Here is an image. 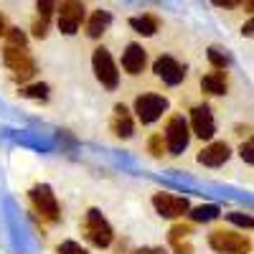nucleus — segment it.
<instances>
[{
  "instance_id": "nucleus-1",
  "label": "nucleus",
  "mask_w": 254,
  "mask_h": 254,
  "mask_svg": "<svg viewBox=\"0 0 254 254\" xmlns=\"http://www.w3.org/2000/svg\"><path fill=\"white\" fill-rule=\"evenodd\" d=\"M84 237H87L89 244L104 249V247H110V244H112L115 231H112L110 221L104 219L97 208H89V211H87V219H84Z\"/></svg>"
},
{
  "instance_id": "nucleus-2",
  "label": "nucleus",
  "mask_w": 254,
  "mask_h": 254,
  "mask_svg": "<svg viewBox=\"0 0 254 254\" xmlns=\"http://www.w3.org/2000/svg\"><path fill=\"white\" fill-rule=\"evenodd\" d=\"M92 66H94V76L97 81L102 84L104 89H117V84H120V71L115 66V61H112V54L110 49H94L92 54Z\"/></svg>"
},
{
  "instance_id": "nucleus-3",
  "label": "nucleus",
  "mask_w": 254,
  "mask_h": 254,
  "mask_svg": "<svg viewBox=\"0 0 254 254\" xmlns=\"http://www.w3.org/2000/svg\"><path fill=\"white\" fill-rule=\"evenodd\" d=\"M208 244H211V249L219 252V254H247L252 249L249 237L234 234V231H224V229L211 231V234H208Z\"/></svg>"
},
{
  "instance_id": "nucleus-4",
  "label": "nucleus",
  "mask_w": 254,
  "mask_h": 254,
  "mask_svg": "<svg viewBox=\"0 0 254 254\" xmlns=\"http://www.w3.org/2000/svg\"><path fill=\"white\" fill-rule=\"evenodd\" d=\"M188 140H190V130H188V122L181 117V115H173L165 125V150L171 155H181L186 147H188Z\"/></svg>"
},
{
  "instance_id": "nucleus-5",
  "label": "nucleus",
  "mask_w": 254,
  "mask_h": 254,
  "mask_svg": "<svg viewBox=\"0 0 254 254\" xmlns=\"http://www.w3.org/2000/svg\"><path fill=\"white\" fill-rule=\"evenodd\" d=\"M135 112H137V120L142 125H153L155 120L163 117V112H168V99L160 94H153V92L140 94L135 99Z\"/></svg>"
},
{
  "instance_id": "nucleus-6",
  "label": "nucleus",
  "mask_w": 254,
  "mask_h": 254,
  "mask_svg": "<svg viewBox=\"0 0 254 254\" xmlns=\"http://www.w3.org/2000/svg\"><path fill=\"white\" fill-rule=\"evenodd\" d=\"M3 61H5V66L13 71V76H15L18 81L31 79V76L36 74V61L31 59V54H28L26 49H10V46H5Z\"/></svg>"
},
{
  "instance_id": "nucleus-7",
  "label": "nucleus",
  "mask_w": 254,
  "mask_h": 254,
  "mask_svg": "<svg viewBox=\"0 0 254 254\" xmlns=\"http://www.w3.org/2000/svg\"><path fill=\"white\" fill-rule=\"evenodd\" d=\"M56 10H59V31L64 36H74L81 26L84 15H87L84 3H76V0H66V3L56 5Z\"/></svg>"
},
{
  "instance_id": "nucleus-8",
  "label": "nucleus",
  "mask_w": 254,
  "mask_h": 254,
  "mask_svg": "<svg viewBox=\"0 0 254 254\" xmlns=\"http://www.w3.org/2000/svg\"><path fill=\"white\" fill-rule=\"evenodd\" d=\"M28 196H31V203H33V208H36V214H41V216L49 219V221H59V201H56V196H54L51 186L41 183V186L31 188Z\"/></svg>"
},
{
  "instance_id": "nucleus-9",
  "label": "nucleus",
  "mask_w": 254,
  "mask_h": 254,
  "mask_svg": "<svg viewBox=\"0 0 254 254\" xmlns=\"http://www.w3.org/2000/svg\"><path fill=\"white\" fill-rule=\"evenodd\" d=\"M153 206H155V211L163 219H178V216H186L190 211L188 198L173 196V193H155L153 196Z\"/></svg>"
},
{
  "instance_id": "nucleus-10",
  "label": "nucleus",
  "mask_w": 254,
  "mask_h": 254,
  "mask_svg": "<svg viewBox=\"0 0 254 254\" xmlns=\"http://www.w3.org/2000/svg\"><path fill=\"white\" fill-rule=\"evenodd\" d=\"M188 130L193 132L196 137H201V140H211V137H214L216 122H214V115H211V110L206 107V104L190 110V125H188Z\"/></svg>"
},
{
  "instance_id": "nucleus-11",
  "label": "nucleus",
  "mask_w": 254,
  "mask_h": 254,
  "mask_svg": "<svg viewBox=\"0 0 254 254\" xmlns=\"http://www.w3.org/2000/svg\"><path fill=\"white\" fill-rule=\"evenodd\" d=\"M153 71H155L158 79H163L165 84H171V87H176V84H181L186 79V69L173 56H158L155 64H153Z\"/></svg>"
},
{
  "instance_id": "nucleus-12",
  "label": "nucleus",
  "mask_w": 254,
  "mask_h": 254,
  "mask_svg": "<svg viewBox=\"0 0 254 254\" xmlns=\"http://www.w3.org/2000/svg\"><path fill=\"white\" fill-rule=\"evenodd\" d=\"M229 158H231V147H229L224 140L208 142L203 150L198 153V163H201V165H208V168H219V165H224Z\"/></svg>"
},
{
  "instance_id": "nucleus-13",
  "label": "nucleus",
  "mask_w": 254,
  "mask_h": 254,
  "mask_svg": "<svg viewBox=\"0 0 254 254\" xmlns=\"http://www.w3.org/2000/svg\"><path fill=\"white\" fill-rule=\"evenodd\" d=\"M145 64H147V54L140 44H127L125 54H122V69L130 74V76H137L142 74L145 69Z\"/></svg>"
},
{
  "instance_id": "nucleus-14",
  "label": "nucleus",
  "mask_w": 254,
  "mask_h": 254,
  "mask_svg": "<svg viewBox=\"0 0 254 254\" xmlns=\"http://www.w3.org/2000/svg\"><path fill=\"white\" fill-rule=\"evenodd\" d=\"M112 130H115V135H117V137H122V140H127V137H132V132H135V125H132L130 110H127L125 104H115Z\"/></svg>"
},
{
  "instance_id": "nucleus-15",
  "label": "nucleus",
  "mask_w": 254,
  "mask_h": 254,
  "mask_svg": "<svg viewBox=\"0 0 254 254\" xmlns=\"http://www.w3.org/2000/svg\"><path fill=\"white\" fill-rule=\"evenodd\" d=\"M110 23H112V15H110V10H94L92 15H89V20H87V36L89 38H102V33L110 28Z\"/></svg>"
},
{
  "instance_id": "nucleus-16",
  "label": "nucleus",
  "mask_w": 254,
  "mask_h": 254,
  "mask_svg": "<svg viewBox=\"0 0 254 254\" xmlns=\"http://www.w3.org/2000/svg\"><path fill=\"white\" fill-rule=\"evenodd\" d=\"M201 89L208 92V94H226L229 89V79H226V71H211L201 79Z\"/></svg>"
},
{
  "instance_id": "nucleus-17",
  "label": "nucleus",
  "mask_w": 254,
  "mask_h": 254,
  "mask_svg": "<svg viewBox=\"0 0 254 254\" xmlns=\"http://www.w3.org/2000/svg\"><path fill=\"white\" fill-rule=\"evenodd\" d=\"M190 219H193L196 224H206V221H214L221 216V208L216 203H206V206H196V208H190L188 211Z\"/></svg>"
},
{
  "instance_id": "nucleus-18",
  "label": "nucleus",
  "mask_w": 254,
  "mask_h": 254,
  "mask_svg": "<svg viewBox=\"0 0 254 254\" xmlns=\"http://www.w3.org/2000/svg\"><path fill=\"white\" fill-rule=\"evenodd\" d=\"M130 26L137 31V33H142V36H155V31H158V18L155 15H135V18H130Z\"/></svg>"
},
{
  "instance_id": "nucleus-19",
  "label": "nucleus",
  "mask_w": 254,
  "mask_h": 254,
  "mask_svg": "<svg viewBox=\"0 0 254 254\" xmlns=\"http://www.w3.org/2000/svg\"><path fill=\"white\" fill-rule=\"evenodd\" d=\"M5 38H8V46L10 49H26V44H28V36L20 31V28H8L5 31Z\"/></svg>"
},
{
  "instance_id": "nucleus-20",
  "label": "nucleus",
  "mask_w": 254,
  "mask_h": 254,
  "mask_svg": "<svg viewBox=\"0 0 254 254\" xmlns=\"http://www.w3.org/2000/svg\"><path fill=\"white\" fill-rule=\"evenodd\" d=\"M23 97H31V99H49V84H31V87H23L20 89Z\"/></svg>"
},
{
  "instance_id": "nucleus-21",
  "label": "nucleus",
  "mask_w": 254,
  "mask_h": 254,
  "mask_svg": "<svg viewBox=\"0 0 254 254\" xmlns=\"http://www.w3.org/2000/svg\"><path fill=\"white\" fill-rule=\"evenodd\" d=\"M208 61L216 66V71H226V66H229V56L221 54L219 49H208Z\"/></svg>"
},
{
  "instance_id": "nucleus-22",
  "label": "nucleus",
  "mask_w": 254,
  "mask_h": 254,
  "mask_svg": "<svg viewBox=\"0 0 254 254\" xmlns=\"http://www.w3.org/2000/svg\"><path fill=\"white\" fill-rule=\"evenodd\" d=\"M190 224H176L173 229H171V234H168V239L171 242H181V239H188V234H190Z\"/></svg>"
},
{
  "instance_id": "nucleus-23",
  "label": "nucleus",
  "mask_w": 254,
  "mask_h": 254,
  "mask_svg": "<svg viewBox=\"0 0 254 254\" xmlns=\"http://www.w3.org/2000/svg\"><path fill=\"white\" fill-rule=\"evenodd\" d=\"M226 219L231 224L242 226V229H252V216L249 214H242V211H231V214H226Z\"/></svg>"
},
{
  "instance_id": "nucleus-24",
  "label": "nucleus",
  "mask_w": 254,
  "mask_h": 254,
  "mask_svg": "<svg viewBox=\"0 0 254 254\" xmlns=\"http://www.w3.org/2000/svg\"><path fill=\"white\" fill-rule=\"evenodd\" d=\"M147 150H150L155 158H163L165 155V142H163V135H153L150 142H147Z\"/></svg>"
},
{
  "instance_id": "nucleus-25",
  "label": "nucleus",
  "mask_w": 254,
  "mask_h": 254,
  "mask_svg": "<svg viewBox=\"0 0 254 254\" xmlns=\"http://www.w3.org/2000/svg\"><path fill=\"white\" fill-rule=\"evenodd\" d=\"M59 254H89V252L84 249L81 244H76V242H61L59 244Z\"/></svg>"
},
{
  "instance_id": "nucleus-26",
  "label": "nucleus",
  "mask_w": 254,
  "mask_h": 254,
  "mask_svg": "<svg viewBox=\"0 0 254 254\" xmlns=\"http://www.w3.org/2000/svg\"><path fill=\"white\" fill-rule=\"evenodd\" d=\"M54 3H51V0H41V3L36 5V10H38V15H41V20H49L51 18V13H54Z\"/></svg>"
},
{
  "instance_id": "nucleus-27",
  "label": "nucleus",
  "mask_w": 254,
  "mask_h": 254,
  "mask_svg": "<svg viewBox=\"0 0 254 254\" xmlns=\"http://www.w3.org/2000/svg\"><path fill=\"white\" fill-rule=\"evenodd\" d=\"M252 150H254V145H252V140L242 142V147H239V155H242V158H244V163H249V165L254 163V153H252Z\"/></svg>"
},
{
  "instance_id": "nucleus-28",
  "label": "nucleus",
  "mask_w": 254,
  "mask_h": 254,
  "mask_svg": "<svg viewBox=\"0 0 254 254\" xmlns=\"http://www.w3.org/2000/svg\"><path fill=\"white\" fill-rule=\"evenodd\" d=\"M33 36L36 38H46L49 36V20H33Z\"/></svg>"
},
{
  "instance_id": "nucleus-29",
  "label": "nucleus",
  "mask_w": 254,
  "mask_h": 254,
  "mask_svg": "<svg viewBox=\"0 0 254 254\" xmlns=\"http://www.w3.org/2000/svg\"><path fill=\"white\" fill-rule=\"evenodd\" d=\"M171 244H173L176 254H193V247H190V242H186V239H181V242H171Z\"/></svg>"
},
{
  "instance_id": "nucleus-30",
  "label": "nucleus",
  "mask_w": 254,
  "mask_h": 254,
  "mask_svg": "<svg viewBox=\"0 0 254 254\" xmlns=\"http://www.w3.org/2000/svg\"><path fill=\"white\" fill-rule=\"evenodd\" d=\"M132 254H168L163 247H142V249H135Z\"/></svg>"
},
{
  "instance_id": "nucleus-31",
  "label": "nucleus",
  "mask_w": 254,
  "mask_h": 254,
  "mask_svg": "<svg viewBox=\"0 0 254 254\" xmlns=\"http://www.w3.org/2000/svg\"><path fill=\"white\" fill-rule=\"evenodd\" d=\"M216 5L219 8H237L239 3H231V0H216Z\"/></svg>"
},
{
  "instance_id": "nucleus-32",
  "label": "nucleus",
  "mask_w": 254,
  "mask_h": 254,
  "mask_svg": "<svg viewBox=\"0 0 254 254\" xmlns=\"http://www.w3.org/2000/svg\"><path fill=\"white\" fill-rule=\"evenodd\" d=\"M5 31H8V23H5V18L0 15V36H5Z\"/></svg>"
},
{
  "instance_id": "nucleus-33",
  "label": "nucleus",
  "mask_w": 254,
  "mask_h": 254,
  "mask_svg": "<svg viewBox=\"0 0 254 254\" xmlns=\"http://www.w3.org/2000/svg\"><path fill=\"white\" fill-rule=\"evenodd\" d=\"M242 33H244V36H252V20H247V26L242 28Z\"/></svg>"
}]
</instances>
